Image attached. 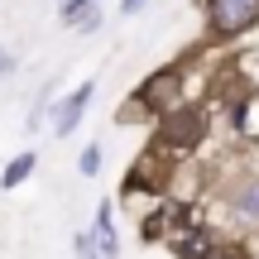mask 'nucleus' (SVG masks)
<instances>
[{"label": "nucleus", "mask_w": 259, "mask_h": 259, "mask_svg": "<svg viewBox=\"0 0 259 259\" xmlns=\"http://www.w3.org/2000/svg\"><path fill=\"white\" fill-rule=\"evenodd\" d=\"M173 87H178V77H173V72H163V82H158V77H154V82L144 87V96H149V101H158V96H168V92H173Z\"/></svg>", "instance_id": "0eeeda50"}, {"label": "nucleus", "mask_w": 259, "mask_h": 259, "mask_svg": "<svg viewBox=\"0 0 259 259\" xmlns=\"http://www.w3.org/2000/svg\"><path fill=\"white\" fill-rule=\"evenodd\" d=\"M96 245H101L106 259H115V226H111V202H101L96 211Z\"/></svg>", "instance_id": "7ed1b4c3"}, {"label": "nucleus", "mask_w": 259, "mask_h": 259, "mask_svg": "<svg viewBox=\"0 0 259 259\" xmlns=\"http://www.w3.org/2000/svg\"><path fill=\"white\" fill-rule=\"evenodd\" d=\"M87 101H92V82H82L72 96L63 101V111H58V135H72L77 120H82V111H87Z\"/></svg>", "instance_id": "f03ea898"}, {"label": "nucleus", "mask_w": 259, "mask_h": 259, "mask_svg": "<svg viewBox=\"0 0 259 259\" xmlns=\"http://www.w3.org/2000/svg\"><path fill=\"white\" fill-rule=\"evenodd\" d=\"M139 5H144V0H120V10H125V15H135Z\"/></svg>", "instance_id": "ddd939ff"}, {"label": "nucleus", "mask_w": 259, "mask_h": 259, "mask_svg": "<svg viewBox=\"0 0 259 259\" xmlns=\"http://www.w3.org/2000/svg\"><path fill=\"white\" fill-rule=\"evenodd\" d=\"M10 67H15V58H10V48H0V77H5Z\"/></svg>", "instance_id": "f8f14e48"}, {"label": "nucleus", "mask_w": 259, "mask_h": 259, "mask_svg": "<svg viewBox=\"0 0 259 259\" xmlns=\"http://www.w3.org/2000/svg\"><path fill=\"white\" fill-rule=\"evenodd\" d=\"M96 163H101V154H96V149H87V154H82V173H96Z\"/></svg>", "instance_id": "1a4fd4ad"}, {"label": "nucleus", "mask_w": 259, "mask_h": 259, "mask_svg": "<svg viewBox=\"0 0 259 259\" xmlns=\"http://www.w3.org/2000/svg\"><path fill=\"white\" fill-rule=\"evenodd\" d=\"M202 250H206V235L197 231V226H187V231L178 235V254H183V259H197Z\"/></svg>", "instance_id": "20e7f679"}, {"label": "nucleus", "mask_w": 259, "mask_h": 259, "mask_svg": "<svg viewBox=\"0 0 259 259\" xmlns=\"http://www.w3.org/2000/svg\"><path fill=\"white\" fill-rule=\"evenodd\" d=\"M29 173H34V154H19L15 163L5 168V178H0V183H5V187H19V183H24Z\"/></svg>", "instance_id": "39448f33"}, {"label": "nucleus", "mask_w": 259, "mask_h": 259, "mask_svg": "<svg viewBox=\"0 0 259 259\" xmlns=\"http://www.w3.org/2000/svg\"><path fill=\"white\" fill-rule=\"evenodd\" d=\"M77 259H106L101 245H96V235H77Z\"/></svg>", "instance_id": "6e6552de"}, {"label": "nucleus", "mask_w": 259, "mask_h": 259, "mask_svg": "<svg viewBox=\"0 0 259 259\" xmlns=\"http://www.w3.org/2000/svg\"><path fill=\"white\" fill-rule=\"evenodd\" d=\"M235 211H245V216H259V183H254V187H245V192L235 197Z\"/></svg>", "instance_id": "423d86ee"}, {"label": "nucleus", "mask_w": 259, "mask_h": 259, "mask_svg": "<svg viewBox=\"0 0 259 259\" xmlns=\"http://www.w3.org/2000/svg\"><path fill=\"white\" fill-rule=\"evenodd\" d=\"M206 15L216 34H240L259 19V0H206Z\"/></svg>", "instance_id": "f257e3e1"}, {"label": "nucleus", "mask_w": 259, "mask_h": 259, "mask_svg": "<svg viewBox=\"0 0 259 259\" xmlns=\"http://www.w3.org/2000/svg\"><path fill=\"white\" fill-rule=\"evenodd\" d=\"M82 5H92V0H67V5H63V15L72 19V15H77V10H82Z\"/></svg>", "instance_id": "9b49d317"}, {"label": "nucleus", "mask_w": 259, "mask_h": 259, "mask_svg": "<svg viewBox=\"0 0 259 259\" xmlns=\"http://www.w3.org/2000/svg\"><path fill=\"white\" fill-rule=\"evenodd\" d=\"M206 259H245V250H216V254H206Z\"/></svg>", "instance_id": "9d476101"}]
</instances>
